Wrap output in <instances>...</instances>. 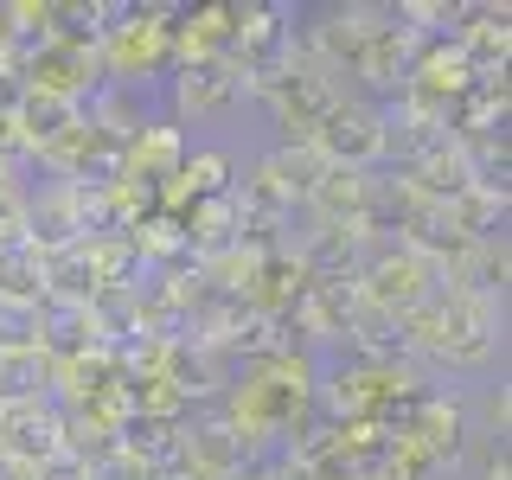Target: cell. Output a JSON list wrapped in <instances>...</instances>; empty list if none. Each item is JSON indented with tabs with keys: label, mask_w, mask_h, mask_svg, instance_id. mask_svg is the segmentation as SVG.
I'll use <instances>...</instances> for the list:
<instances>
[{
	"label": "cell",
	"mask_w": 512,
	"mask_h": 480,
	"mask_svg": "<svg viewBox=\"0 0 512 480\" xmlns=\"http://www.w3.org/2000/svg\"><path fill=\"white\" fill-rule=\"evenodd\" d=\"M314 391H320L314 352L282 346V352H269V359H250L244 372L231 378L218 423L244 442L250 461H269V455H282V448L301 442V429H308V416H314Z\"/></svg>",
	"instance_id": "cell-1"
},
{
	"label": "cell",
	"mask_w": 512,
	"mask_h": 480,
	"mask_svg": "<svg viewBox=\"0 0 512 480\" xmlns=\"http://www.w3.org/2000/svg\"><path fill=\"white\" fill-rule=\"evenodd\" d=\"M397 333H404V359L423 378L429 372L487 378L493 365H500V352H506V308L468 295V288H455V282H442Z\"/></svg>",
	"instance_id": "cell-2"
},
{
	"label": "cell",
	"mask_w": 512,
	"mask_h": 480,
	"mask_svg": "<svg viewBox=\"0 0 512 480\" xmlns=\"http://www.w3.org/2000/svg\"><path fill=\"white\" fill-rule=\"evenodd\" d=\"M173 20H180V7H116V20L96 39L103 84L141 90L148 77H167L173 71Z\"/></svg>",
	"instance_id": "cell-3"
},
{
	"label": "cell",
	"mask_w": 512,
	"mask_h": 480,
	"mask_svg": "<svg viewBox=\"0 0 512 480\" xmlns=\"http://www.w3.org/2000/svg\"><path fill=\"white\" fill-rule=\"evenodd\" d=\"M442 282H448V269L429 250H416V244H378L372 256H365L352 295H359L365 308H378L384 320H397V327H404V320L423 308Z\"/></svg>",
	"instance_id": "cell-4"
},
{
	"label": "cell",
	"mask_w": 512,
	"mask_h": 480,
	"mask_svg": "<svg viewBox=\"0 0 512 480\" xmlns=\"http://www.w3.org/2000/svg\"><path fill=\"white\" fill-rule=\"evenodd\" d=\"M340 96H346V84H333V77H327V71H320V64L295 45V58H288L263 90H256V103H263L269 116H276V128H282L288 148H308L314 128L327 122V109L340 103Z\"/></svg>",
	"instance_id": "cell-5"
},
{
	"label": "cell",
	"mask_w": 512,
	"mask_h": 480,
	"mask_svg": "<svg viewBox=\"0 0 512 480\" xmlns=\"http://www.w3.org/2000/svg\"><path fill=\"white\" fill-rule=\"evenodd\" d=\"M308 148L327 160V167H340V173H378L384 167V109L346 90L340 103L327 109V122L314 128Z\"/></svg>",
	"instance_id": "cell-6"
},
{
	"label": "cell",
	"mask_w": 512,
	"mask_h": 480,
	"mask_svg": "<svg viewBox=\"0 0 512 480\" xmlns=\"http://www.w3.org/2000/svg\"><path fill=\"white\" fill-rule=\"evenodd\" d=\"M64 455V410L52 391H7L0 397V461L45 468Z\"/></svg>",
	"instance_id": "cell-7"
},
{
	"label": "cell",
	"mask_w": 512,
	"mask_h": 480,
	"mask_svg": "<svg viewBox=\"0 0 512 480\" xmlns=\"http://www.w3.org/2000/svg\"><path fill=\"white\" fill-rule=\"evenodd\" d=\"M167 96H173V116L167 122H218V116H231L237 103L250 96L244 84V71H237L231 58H186V64H173L167 71Z\"/></svg>",
	"instance_id": "cell-8"
},
{
	"label": "cell",
	"mask_w": 512,
	"mask_h": 480,
	"mask_svg": "<svg viewBox=\"0 0 512 480\" xmlns=\"http://www.w3.org/2000/svg\"><path fill=\"white\" fill-rule=\"evenodd\" d=\"M52 301V250L32 237L0 244V308H45Z\"/></svg>",
	"instance_id": "cell-9"
},
{
	"label": "cell",
	"mask_w": 512,
	"mask_h": 480,
	"mask_svg": "<svg viewBox=\"0 0 512 480\" xmlns=\"http://www.w3.org/2000/svg\"><path fill=\"white\" fill-rule=\"evenodd\" d=\"M365 205H372V173H340L327 167L314 186V199L301 205L314 224H365Z\"/></svg>",
	"instance_id": "cell-10"
},
{
	"label": "cell",
	"mask_w": 512,
	"mask_h": 480,
	"mask_svg": "<svg viewBox=\"0 0 512 480\" xmlns=\"http://www.w3.org/2000/svg\"><path fill=\"white\" fill-rule=\"evenodd\" d=\"M256 173H263V180L276 186L288 205H308V199H314V186H320V173H327V160H320L314 148H288V141H282L276 154L256 160Z\"/></svg>",
	"instance_id": "cell-11"
},
{
	"label": "cell",
	"mask_w": 512,
	"mask_h": 480,
	"mask_svg": "<svg viewBox=\"0 0 512 480\" xmlns=\"http://www.w3.org/2000/svg\"><path fill=\"white\" fill-rule=\"evenodd\" d=\"M26 237V186H0V244Z\"/></svg>",
	"instance_id": "cell-12"
},
{
	"label": "cell",
	"mask_w": 512,
	"mask_h": 480,
	"mask_svg": "<svg viewBox=\"0 0 512 480\" xmlns=\"http://www.w3.org/2000/svg\"><path fill=\"white\" fill-rule=\"evenodd\" d=\"M39 480H90V461H77V455H58V461H45Z\"/></svg>",
	"instance_id": "cell-13"
},
{
	"label": "cell",
	"mask_w": 512,
	"mask_h": 480,
	"mask_svg": "<svg viewBox=\"0 0 512 480\" xmlns=\"http://www.w3.org/2000/svg\"><path fill=\"white\" fill-rule=\"evenodd\" d=\"M0 397H7V384H0Z\"/></svg>",
	"instance_id": "cell-14"
}]
</instances>
